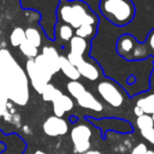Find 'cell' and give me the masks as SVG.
Returning a JSON list of instances; mask_svg holds the SVG:
<instances>
[{
	"instance_id": "obj_17",
	"label": "cell",
	"mask_w": 154,
	"mask_h": 154,
	"mask_svg": "<svg viewBox=\"0 0 154 154\" xmlns=\"http://www.w3.org/2000/svg\"><path fill=\"white\" fill-rule=\"evenodd\" d=\"M97 26H94V24H82L75 30V35L90 41L93 37L96 36Z\"/></svg>"
},
{
	"instance_id": "obj_28",
	"label": "cell",
	"mask_w": 154,
	"mask_h": 154,
	"mask_svg": "<svg viewBox=\"0 0 154 154\" xmlns=\"http://www.w3.org/2000/svg\"><path fill=\"white\" fill-rule=\"evenodd\" d=\"M134 114L136 115V117H139V116H141V115H143V111L140 109L139 107H137V106H135V108H134Z\"/></svg>"
},
{
	"instance_id": "obj_19",
	"label": "cell",
	"mask_w": 154,
	"mask_h": 154,
	"mask_svg": "<svg viewBox=\"0 0 154 154\" xmlns=\"http://www.w3.org/2000/svg\"><path fill=\"white\" fill-rule=\"evenodd\" d=\"M26 33V39L31 42L33 45H35L36 48H40L41 43H42V38H41V35L39 33V31L37 30L34 26H30V28H26L24 30Z\"/></svg>"
},
{
	"instance_id": "obj_15",
	"label": "cell",
	"mask_w": 154,
	"mask_h": 154,
	"mask_svg": "<svg viewBox=\"0 0 154 154\" xmlns=\"http://www.w3.org/2000/svg\"><path fill=\"white\" fill-rule=\"evenodd\" d=\"M59 68L60 71L66 75V77H68L70 80H78L80 78L79 72L77 71L76 66H73L69 59L66 58V56L60 55V60H59Z\"/></svg>"
},
{
	"instance_id": "obj_23",
	"label": "cell",
	"mask_w": 154,
	"mask_h": 154,
	"mask_svg": "<svg viewBox=\"0 0 154 154\" xmlns=\"http://www.w3.org/2000/svg\"><path fill=\"white\" fill-rule=\"evenodd\" d=\"M136 126L140 131H146L149 129L154 128V122L152 119V116L149 114H143V115L137 117L136 119Z\"/></svg>"
},
{
	"instance_id": "obj_27",
	"label": "cell",
	"mask_w": 154,
	"mask_h": 154,
	"mask_svg": "<svg viewBox=\"0 0 154 154\" xmlns=\"http://www.w3.org/2000/svg\"><path fill=\"white\" fill-rule=\"evenodd\" d=\"M147 150H148L147 146H146L145 143H140L133 148V150L131 151L130 154H145L146 152H147Z\"/></svg>"
},
{
	"instance_id": "obj_3",
	"label": "cell",
	"mask_w": 154,
	"mask_h": 154,
	"mask_svg": "<svg viewBox=\"0 0 154 154\" xmlns=\"http://www.w3.org/2000/svg\"><path fill=\"white\" fill-rule=\"evenodd\" d=\"M99 12L116 26H126L135 16V5L132 0H100Z\"/></svg>"
},
{
	"instance_id": "obj_5",
	"label": "cell",
	"mask_w": 154,
	"mask_h": 154,
	"mask_svg": "<svg viewBox=\"0 0 154 154\" xmlns=\"http://www.w3.org/2000/svg\"><path fill=\"white\" fill-rule=\"evenodd\" d=\"M66 90L79 107L94 112H101L103 110V103L78 80H70L66 85Z\"/></svg>"
},
{
	"instance_id": "obj_4",
	"label": "cell",
	"mask_w": 154,
	"mask_h": 154,
	"mask_svg": "<svg viewBox=\"0 0 154 154\" xmlns=\"http://www.w3.org/2000/svg\"><path fill=\"white\" fill-rule=\"evenodd\" d=\"M116 51L122 58L129 61L143 60L150 57L145 42H138L131 34H122L116 41Z\"/></svg>"
},
{
	"instance_id": "obj_7",
	"label": "cell",
	"mask_w": 154,
	"mask_h": 154,
	"mask_svg": "<svg viewBox=\"0 0 154 154\" xmlns=\"http://www.w3.org/2000/svg\"><path fill=\"white\" fill-rule=\"evenodd\" d=\"M66 58L73 66H76L77 71L80 74V77H85L90 82H96L100 77H103V70L95 60H87L85 57H79L71 53L68 54Z\"/></svg>"
},
{
	"instance_id": "obj_20",
	"label": "cell",
	"mask_w": 154,
	"mask_h": 154,
	"mask_svg": "<svg viewBox=\"0 0 154 154\" xmlns=\"http://www.w3.org/2000/svg\"><path fill=\"white\" fill-rule=\"evenodd\" d=\"M26 40V33L24 30L21 26H16L13 29L11 35H10V42H11L12 47L14 48H19L23 41Z\"/></svg>"
},
{
	"instance_id": "obj_9",
	"label": "cell",
	"mask_w": 154,
	"mask_h": 154,
	"mask_svg": "<svg viewBox=\"0 0 154 154\" xmlns=\"http://www.w3.org/2000/svg\"><path fill=\"white\" fill-rule=\"evenodd\" d=\"M92 130L86 124H79L71 130V140L73 143L74 151L82 154L90 150Z\"/></svg>"
},
{
	"instance_id": "obj_34",
	"label": "cell",
	"mask_w": 154,
	"mask_h": 154,
	"mask_svg": "<svg viewBox=\"0 0 154 154\" xmlns=\"http://www.w3.org/2000/svg\"><path fill=\"white\" fill-rule=\"evenodd\" d=\"M145 154H154V151H153V150H149V149H148L147 152H146Z\"/></svg>"
},
{
	"instance_id": "obj_22",
	"label": "cell",
	"mask_w": 154,
	"mask_h": 154,
	"mask_svg": "<svg viewBox=\"0 0 154 154\" xmlns=\"http://www.w3.org/2000/svg\"><path fill=\"white\" fill-rule=\"evenodd\" d=\"M61 91L59 89H57L55 86H53L52 84H48L45 86V88L43 89L42 93H41V96H42V99L45 101H53L58 95L61 94Z\"/></svg>"
},
{
	"instance_id": "obj_32",
	"label": "cell",
	"mask_w": 154,
	"mask_h": 154,
	"mask_svg": "<svg viewBox=\"0 0 154 154\" xmlns=\"http://www.w3.org/2000/svg\"><path fill=\"white\" fill-rule=\"evenodd\" d=\"M31 154H47L45 152L41 151V150H37V151H35L34 153H31Z\"/></svg>"
},
{
	"instance_id": "obj_12",
	"label": "cell",
	"mask_w": 154,
	"mask_h": 154,
	"mask_svg": "<svg viewBox=\"0 0 154 154\" xmlns=\"http://www.w3.org/2000/svg\"><path fill=\"white\" fill-rule=\"evenodd\" d=\"M52 103H53L54 115L58 116V117H62L66 112L71 111L74 108V101H73L72 97L68 96L63 93L58 95L52 101Z\"/></svg>"
},
{
	"instance_id": "obj_31",
	"label": "cell",
	"mask_w": 154,
	"mask_h": 154,
	"mask_svg": "<svg viewBox=\"0 0 154 154\" xmlns=\"http://www.w3.org/2000/svg\"><path fill=\"white\" fill-rule=\"evenodd\" d=\"M5 150V143H0V154L2 153L3 151Z\"/></svg>"
},
{
	"instance_id": "obj_8",
	"label": "cell",
	"mask_w": 154,
	"mask_h": 154,
	"mask_svg": "<svg viewBox=\"0 0 154 154\" xmlns=\"http://www.w3.org/2000/svg\"><path fill=\"white\" fill-rule=\"evenodd\" d=\"M86 119L94 125L96 128L100 129L103 139H105V133L107 131H115V132L122 133V134L133 132V126L131 125V122H129L126 119H122V118L105 117L100 118V119H96V118L87 116Z\"/></svg>"
},
{
	"instance_id": "obj_21",
	"label": "cell",
	"mask_w": 154,
	"mask_h": 154,
	"mask_svg": "<svg viewBox=\"0 0 154 154\" xmlns=\"http://www.w3.org/2000/svg\"><path fill=\"white\" fill-rule=\"evenodd\" d=\"M19 49H20V52H21L26 57H28L29 59H34V58H36L37 55H38V48H36L31 42H29L26 39L19 45Z\"/></svg>"
},
{
	"instance_id": "obj_14",
	"label": "cell",
	"mask_w": 154,
	"mask_h": 154,
	"mask_svg": "<svg viewBox=\"0 0 154 154\" xmlns=\"http://www.w3.org/2000/svg\"><path fill=\"white\" fill-rule=\"evenodd\" d=\"M42 56L45 57V59L47 60V62L49 63L50 68L52 69L54 74L60 71L59 68V60H60V55L58 54L57 50L53 47H43L42 49Z\"/></svg>"
},
{
	"instance_id": "obj_13",
	"label": "cell",
	"mask_w": 154,
	"mask_h": 154,
	"mask_svg": "<svg viewBox=\"0 0 154 154\" xmlns=\"http://www.w3.org/2000/svg\"><path fill=\"white\" fill-rule=\"evenodd\" d=\"M69 42H70V53L73 54V55L85 57V55L90 51V41L86 40L84 38H80L76 35H74Z\"/></svg>"
},
{
	"instance_id": "obj_11",
	"label": "cell",
	"mask_w": 154,
	"mask_h": 154,
	"mask_svg": "<svg viewBox=\"0 0 154 154\" xmlns=\"http://www.w3.org/2000/svg\"><path fill=\"white\" fill-rule=\"evenodd\" d=\"M42 130L50 137L63 136L69 132V125L66 119L56 115L49 116L42 125Z\"/></svg>"
},
{
	"instance_id": "obj_25",
	"label": "cell",
	"mask_w": 154,
	"mask_h": 154,
	"mask_svg": "<svg viewBox=\"0 0 154 154\" xmlns=\"http://www.w3.org/2000/svg\"><path fill=\"white\" fill-rule=\"evenodd\" d=\"M7 103H8V97L5 95V91L2 90L1 86H0V116L3 115L7 109Z\"/></svg>"
},
{
	"instance_id": "obj_2",
	"label": "cell",
	"mask_w": 154,
	"mask_h": 154,
	"mask_svg": "<svg viewBox=\"0 0 154 154\" xmlns=\"http://www.w3.org/2000/svg\"><path fill=\"white\" fill-rule=\"evenodd\" d=\"M57 21L71 26L76 30L82 24L98 26V16L82 0H59L56 9Z\"/></svg>"
},
{
	"instance_id": "obj_26",
	"label": "cell",
	"mask_w": 154,
	"mask_h": 154,
	"mask_svg": "<svg viewBox=\"0 0 154 154\" xmlns=\"http://www.w3.org/2000/svg\"><path fill=\"white\" fill-rule=\"evenodd\" d=\"M141 133V136L146 139L147 141H149L150 143L154 146V128L149 129V130H146V131H140Z\"/></svg>"
},
{
	"instance_id": "obj_6",
	"label": "cell",
	"mask_w": 154,
	"mask_h": 154,
	"mask_svg": "<svg viewBox=\"0 0 154 154\" xmlns=\"http://www.w3.org/2000/svg\"><path fill=\"white\" fill-rule=\"evenodd\" d=\"M98 95L105 103L113 108H119L124 105L126 98V91L115 82L110 78L99 80L96 86Z\"/></svg>"
},
{
	"instance_id": "obj_29",
	"label": "cell",
	"mask_w": 154,
	"mask_h": 154,
	"mask_svg": "<svg viewBox=\"0 0 154 154\" xmlns=\"http://www.w3.org/2000/svg\"><path fill=\"white\" fill-rule=\"evenodd\" d=\"M150 86H151V89L154 91V66L153 70L151 72V76H150Z\"/></svg>"
},
{
	"instance_id": "obj_10",
	"label": "cell",
	"mask_w": 154,
	"mask_h": 154,
	"mask_svg": "<svg viewBox=\"0 0 154 154\" xmlns=\"http://www.w3.org/2000/svg\"><path fill=\"white\" fill-rule=\"evenodd\" d=\"M26 76L30 79L31 85L33 86L34 90L37 93L41 94L43 89L45 88L48 84H50L51 77L45 75L38 66H36L34 59H29L26 63Z\"/></svg>"
},
{
	"instance_id": "obj_16",
	"label": "cell",
	"mask_w": 154,
	"mask_h": 154,
	"mask_svg": "<svg viewBox=\"0 0 154 154\" xmlns=\"http://www.w3.org/2000/svg\"><path fill=\"white\" fill-rule=\"evenodd\" d=\"M74 35L75 31L72 26L57 21L55 26V36L59 42H69Z\"/></svg>"
},
{
	"instance_id": "obj_33",
	"label": "cell",
	"mask_w": 154,
	"mask_h": 154,
	"mask_svg": "<svg viewBox=\"0 0 154 154\" xmlns=\"http://www.w3.org/2000/svg\"><path fill=\"white\" fill-rule=\"evenodd\" d=\"M69 119L71 120V122H75L77 120V118H76V116H70V118Z\"/></svg>"
},
{
	"instance_id": "obj_24",
	"label": "cell",
	"mask_w": 154,
	"mask_h": 154,
	"mask_svg": "<svg viewBox=\"0 0 154 154\" xmlns=\"http://www.w3.org/2000/svg\"><path fill=\"white\" fill-rule=\"evenodd\" d=\"M145 45L147 47L148 51H149L150 56L154 57V29L150 31V33L148 34L145 41Z\"/></svg>"
},
{
	"instance_id": "obj_30",
	"label": "cell",
	"mask_w": 154,
	"mask_h": 154,
	"mask_svg": "<svg viewBox=\"0 0 154 154\" xmlns=\"http://www.w3.org/2000/svg\"><path fill=\"white\" fill-rule=\"evenodd\" d=\"M82 154H103V152L98 151V150H88L87 152H85V153Z\"/></svg>"
},
{
	"instance_id": "obj_1",
	"label": "cell",
	"mask_w": 154,
	"mask_h": 154,
	"mask_svg": "<svg viewBox=\"0 0 154 154\" xmlns=\"http://www.w3.org/2000/svg\"><path fill=\"white\" fill-rule=\"evenodd\" d=\"M0 86L8 99L18 106H26L30 98L29 78L7 49L0 50Z\"/></svg>"
},
{
	"instance_id": "obj_35",
	"label": "cell",
	"mask_w": 154,
	"mask_h": 154,
	"mask_svg": "<svg viewBox=\"0 0 154 154\" xmlns=\"http://www.w3.org/2000/svg\"><path fill=\"white\" fill-rule=\"evenodd\" d=\"M151 116H152V119H153V122H154V113H153V114H152V115H151Z\"/></svg>"
},
{
	"instance_id": "obj_18",
	"label": "cell",
	"mask_w": 154,
	"mask_h": 154,
	"mask_svg": "<svg viewBox=\"0 0 154 154\" xmlns=\"http://www.w3.org/2000/svg\"><path fill=\"white\" fill-rule=\"evenodd\" d=\"M136 106L139 107L143 111L145 114L152 115L154 113V92L146 95L145 97L138 99Z\"/></svg>"
}]
</instances>
